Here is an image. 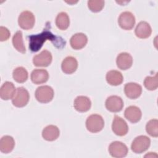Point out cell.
I'll list each match as a JSON object with an SVG mask.
<instances>
[{
	"label": "cell",
	"instance_id": "cell-1",
	"mask_svg": "<svg viewBox=\"0 0 158 158\" xmlns=\"http://www.w3.org/2000/svg\"><path fill=\"white\" fill-rule=\"evenodd\" d=\"M28 39L29 48L32 52L38 51L47 40L51 41L56 47L58 45L59 48H62L65 45V41L62 38L55 36L48 29H44L40 34L29 36Z\"/></svg>",
	"mask_w": 158,
	"mask_h": 158
},
{
	"label": "cell",
	"instance_id": "cell-2",
	"mask_svg": "<svg viewBox=\"0 0 158 158\" xmlns=\"http://www.w3.org/2000/svg\"><path fill=\"white\" fill-rule=\"evenodd\" d=\"M104 126V121L99 114L90 115L86 120V129L91 133H96L101 131Z\"/></svg>",
	"mask_w": 158,
	"mask_h": 158
},
{
	"label": "cell",
	"instance_id": "cell-3",
	"mask_svg": "<svg viewBox=\"0 0 158 158\" xmlns=\"http://www.w3.org/2000/svg\"><path fill=\"white\" fill-rule=\"evenodd\" d=\"M54 95V92L52 87L48 85L41 86L35 91V96L36 100L41 103H48L51 102Z\"/></svg>",
	"mask_w": 158,
	"mask_h": 158
},
{
	"label": "cell",
	"instance_id": "cell-4",
	"mask_svg": "<svg viewBox=\"0 0 158 158\" xmlns=\"http://www.w3.org/2000/svg\"><path fill=\"white\" fill-rule=\"evenodd\" d=\"M151 139L145 135H140L134 139L131 144V149L136 154H141L149 148Z\"/></svg>",
	"mask_w": 158,
	"mask_h": 158
},
{
	"label": "cell",
	"instance_id": "cell-5",
	"mask_svg": "<svg viewBox=\"0 0 158 158\" xmlns=\"http://www.w3.org/2000/svg\"><path fill=\"white\" fill-rule=\"evenodd\" d=\"M29 99L28 91L23 87H19L16 89L15 93L12 99V103L15 107H23L28 104Z\"/></svg>",
	"mask_w": 158,
	"mask_h": 158
},
{
	"label": "cell",
	"instance_id": "cell-6",
	"mask_svg": "<svg viewBox=\"0 0 158 158\" xmlns=\"http://www.w3.org/2000/svg\"><path fill=\"white\" fill-rule=\"evenodd\" d=\"M110 155L115 158H122L125 157L128 152L127 146L120 141H114L110 144L108 148Z\"/></svg>",
	"mask_w": 158,
	"mask_h": 158
},
{
	"label": "cell",
	"instance_id": "cell-7",
	"mask_svg": "<svg viewBox=\"0 0 158 158\" xmlns=\"http://www.w3.org/2000/svg\"><path fill=\"white\" fill-rule=\"evenodd\" d=\"M35 17L33 14L29 10H25L20 13L18 18L19 27L25 30L31 29L35 25Z\"/></svg>",
	"mask_w": 158,
	"mask_h": 158
},
{
	"label": "cell",
	"instance_id": "cell-8",
	"mask_svg": "<svg viewBox=\"0 0 158 158\" xmlns=\"http://www.w3.org/2000/svg\"><path fill=\"white\" fill-rule=\"evenodd\" d=\"M136 20L134 15L129 11H125L120 14L118 19L119 26L123 30H130L135 25Z\"/></svg>",
	"mask_w": 158,
	"mask_h": 158
},
{
	"label": "cell",
	"instance_id": "cell-9",
	"mask_svg": "<svg viewBox=\"0 0 158 158\" xmlns=\"http://www.w3.org/2000/svg\"><path fill=\"white\" fill-rule=\"evenodd\" d=\"M112 130L114 133L119 136H123L127 134L128 131V126L127 122L122 117L115 115L112 124Z\"/></svg>",
	"mask_w": 158,
	"mask_h": 158
},
{
	"label": "cell",
	"instance_id": "cell-10",
	"mask_svg": "<svg viewBox=\"0 0 158 158\" xmlns=\"http://www.w3.org/2000/svg\"><path fill=\"white\" fill-rule=\"evenodd\" d=\"M52 60V56L48 50H43L40 54L35 55L33 58V63L36 67H48Z\"/></svg>",
	"mask_w": 158,
	"mask_h": 158
},
{
	"label": "cell",
	"instance_id": "cell-11",
	"mask_svg": "<svg viewBox=\"0 0 158 158\" xmlns=\"http://www.w3.org/2000/svg\"><path fill=\"white\" fill-rule=\"evenodd\" d=\"M105 106L109 111L111 112H118L123 107V101L120 96L112 95L106 99Z\"/></svg>",
	"mask_w": 158,
	"mask_h": 158
},
{
	"label": "cell",
	"instance_id": "cell-12",
	"mask_svg": "<svg viewBox=\"0 0 158 158\" xmlns=\"http://www.w3.org/2000/svg\"><path fill=\"white\" fill-rule=\"evenodd\" d=\"M124 92L127 98L131 99H137L141 94L142 87L136 83H128L124 86Z\"/></svg>",
	"mask_w": 158,
	"mask_h": 158
},
{
	"label": "cell",
	"instance_id": "cell-13",
	"mask_svg": "<svg viewBox=\"0 0 158 158\" xmlns=\"http://www.w3.org/2000/svg\"><path fill=\"white\" fill-rule=\"evenodd\" d=\"M117 67L122 70H126L130 69L133 64V57L128 52L120 53L116 59Z\"/></svg>",
	"mask_w": 158,
	"mask_h": 158
},
{
	"label": "cell",
	"instance_id": "cell-14",
	"mask_svg": "<svg viewBox=\"0 0 158 158\" xmlns=\"http://www.w3.org/2000/svg\"><path fill=\"white\" fill-rule=\"evenodd\" d=\"M125 117L131 123L138 122L142 117V112L140 109L136 106H130L126 108L124 112Z\"/></svg>",
	"mask_w": 158,
	"mask_h": 158
},
{
	"label": "cell",
	"instance_id": "cell-15",
	"mask_svg": "<svg viewBox=\"0 0 158 158\" xmlns=\"http://www.w3.org/2000/svg\"><path fill=\"white\" fill-rule=\"evenodd\" d=\"M73 107L78 112H85L90 109L91 102L89 98L85 96H79L75 99Z\"/></svg>",
	"mask_w": 158,
	"mask_h": 158
},
{
	"label": "cell",
	"instance_id": "cell-16",
	"mask_svg": "<svg viewBox=\"0 0 158 158\" xmlns=\"http://www.w3.org/2000/svg\"><path fill=\"white\" fill-rule=\"evenodd\" d=\"M88 42V37L83 33H77L73 35L70 40L71 47L75 50H80L83 48Z\"/></svg>",
	"mask_w": 158,
	"mask_h": 158
},
{
	"label": "cell",
	"instance_id": "cell-17",
	"mask_svg": "<svg viewBox=\"0 0 158 158\" xmlns=\"http://www.w3.org/2000/svg\"><path fill=\"white\" fill-rule=\"evenodd\" d=\"M77 68L78 62L74 57L67 56L62 62V70L66 74H72L74 73L77 70Z\"/></svg>",
	"mask_w": 158,
	"mask_h": 158
},
{
	"label": "cell",
	"instance_id": "cell-18",
	"mask_svg": "<svg viewBox=\"0 0 158 158\" xmlns=\"http://www.w3.org/2000/svg\"><path fill=\"white\" fill-rule=\"evenodd\" d=\"M135 33L138 38L141 39H146L151 36L152 28L148 22L141 21L136 25L135 30Z\"/></svg>",
	"mask_w": 158,
	"mask_h": 158
},
{
	"label": "cell",
	"instance_id": "cell-19",
	"mask_svg": "<svg viewBox=\"0 0 158 158\" xmlns=\"http://www.w3.org/2000/svg\"><path fill=\"white\" fill-rule=\"evenodd\" d=\"M16 91L15 87L10 81L4 82L0 88V97L2 100L12 99Z\"/></svg>",
	"mask_w": 158,
	"mask_h": 158
},
{
	"label": "cell",
	"instance_id": "cell-20",
	"mask_svg": "<svg viewBox=\"0 0 158 158\" xmlns=\"http://www.w3.org/2000/svg\"><path fill=\"white\" fill-rule=\"evenodd\" d=\"M49 77V73L45 69H35L31 73V81L36 85L46 83L48 80Z\"/></svg>",
	"mask_w": 158,
	"mask_h": 158
},
{
	"label": "cell",
	"instance_id": "cell-21",
	"mask_svg": "<svg viewBox=\"0 0 158 158\" xmlns=\"http://www.w3.org/2000/svg\"><path fill=\"white\" fill-rule=\"evenodd\" d=\"M60 135V130L57 127L53 125H48L42 131L43 138L48 141H53L57 139Z\"/></svg>",
	"mask_w": 158,
	"mask_h": 158
},
{
	"label": "cell",
	"instance_id": "cell-22",
	"mask_svg": "<svg viewBox=\"0 0 158 158\" xmlns=\"http://www.w3.org/2000/svg\"><path fill=\"white\" fill-rule=\"evenodd\" d=\"M106 79L107 83L112 86L120 85L123 81V77L122 73L115 70L109 71L106 73Z\"/></svg>",
	"mask_w": 158,
	"mask_h": 158
},
{
	"label": "cell",
	"instance_id": "cell-23",
	"mask_svg": "<svg viewBox=\"0 0 158 158\" xmlns=\"http://www.w3.org/2000/svg\"><path fill=\"white\" fill-rule=\"evenodd\" d=\"M15 141L9 135H5L0 140V151L2 153L7 154L10 152L14 148Z\"/></svg>",
	"mask_w": 158,
	"mask_h": 158
},
{
	"label": "cell",
	"instance_id": "cell-24",
	"mask_svg": "<svg viewBox=\"0 0 158 158\" xmlns=\"http://www.w3.org/2000/svg\"><path fill=\"white\" fill-rule=\"evenodd\" d=\"M56 25L61 30H67L70 25V18L65 12L59 13L56 18Z\"/></svg>",
	"mask_w": 158,
	"mask_h": 158
},
{
	"label": "cell",
	"instance_id": "cell-25",
	"mask_svg": "<svg viewBox=\"0 0 158 158\" xmlns=\"http://www.w3.org/2000/svg\"><path fill=\"white\" fill-rule=\"evenodd\" d=\"M12 44L14 48L20 53L25 54L26 52V48L23 44L22 38V32L19 30L17 31L12 37Z\"/></svg>",
	"mask_w": 158,
	"mask_h": 158
},
{
	"label": "cell",
	"instance_id": "cell-26",
	"mask_svg": "<svg viewBox=\"0 0 158 158\" xmlns=\"http://www.w3.org/2000/svg\"><path fill=\"white\" fill-rule=\"evenodd\" d=\"M14 80L19 83L25 82L28 77V73L27 70L23 67H18L15 68L12 73Z\"/></svg>",
	"mask_w": 158,
	"mask_h": 158
},
{
	"label": "cell",
	"instance_id": "cell-27",
	"mask_svg": "<svg viewBox=\"0 0 158 158\" xmlns=\"http://www.w3.org/2000/svg\"><path fill=\"white\" fill-rule=\"evenodd\" d=\"M146 131L150 136L157 138L158 136V120L157 119L150 120L146 125Z\"/></svg>",
	"mask_w": 158,
	"mask_h": 158
},
{
	"label": "cell",
	"instance_id": "cell-28",
	"mask_svg": "<svg viewBox=\"0 0 158 158\" xmlns=\"http://www.w3.org/2000/svg\"><path fill=\"white\" fill-rule=\"evenodd\" d=\"M144 86L149 91L156 90L158 87L157 73L153 77H146L144 80Z\"/></svg>",
	"mask_w": 158,
	"mask_h": 158
},
{
	"label": "cell",
	"instance_id": "cell-29",
	"mask_svg": "<svg viewBox=\"0 0 158 158\" xmlns=\"http://www.w3.org/2000/svg\"><path fill=\"white\" fill-rule=\"evenodd\" d=\"M104 1L89 0L88 1V7L93 12H99L102 10L104 6Z\"/></svg>",
	"mask_w": 158,
	"mask_h": 158
},
{
	"label": "cell",
	"instance_id": "cell-30",
	"mask_svg": "<svg viewBox=\"0 0 158 158\" xmlns=\"http://www.w3.org/2000/svg\"><path fill=\"white\" fill-rule=\"evenodd\" d=\"M10 36L9 30L4 27H0V41H7Z\"/></svg>",
	"mask_w": 158,
	"mask_h": 158
}]
</instances>
